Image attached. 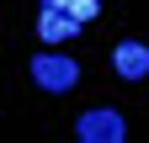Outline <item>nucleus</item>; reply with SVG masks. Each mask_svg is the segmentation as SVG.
<instances>
[{
  "label": "nucleus",
  "instance_id": "obj_1",
  "mask_svg": "<svg viewBox=\"0 0 149 143\" xmlns=\"http://www.w3.org/2000/svg\"><path fill=\"white\" fill-rule=\"evenodd\" d=\"M32 80L43 85V90H74V80H80V64L69 58V53H32Z\"/></svg>",
  "mask_w": 149,
  "mask_h": 143
},
{
  "label": "nucleus",
  "instance_id": "obj_2",
  "mask_svg": "<svg viewBox=\"0 0 149 143\" xmlns=\"http://www.w3.org/2000/svg\"><path fill=\"white\" fill-rule=\"evenodd\" d=\"M74 133H80L85 143H123V117L107 111V106H96V111H85L80 122H74Z\"/></svg>",
  "mask_w": 149,
  "mask_h": 143
},
{
  "label": "nucleus",
  "instance_id": "obj_3",
  "mask_svg": "<svg viewBox=\"0 0 149 143\" xmlns=\"http://www.w3.org/2000/svg\"><path fill=\"white\" fill-rule=\"evenodd\" d=\"M80 27H85V21H80L69 6H43V16H37V37H43V43H69Z\"/></svg>",
  "mask_w": 149,
  "mask_h": 143
},
{
  "label": "nucleus",
  "instance_id": "obj_4",
  "mask_svg": "<svg viewBox=\"0 0 149 143\" xmlns=\"http://www.w3.org/2000/svg\"><path fill=\"white\" fill-rule=\"evenodd\" d=\"M112 69H117L123 80H144L149 74V48L144 43H117L112 48Z\"/></svg>",
  "mask_w": 149,
  "mask_h": 143
},
{
  "label": "nucleus",
  "instance_id": "obj_5",
  "mask_svg": "<svg viewBox=\"0 0 149 143\" xmlns=\"http://www.w3.org/2000/svg\"><path fill=\"white\" fill-rule=\"evenodd\" d=\"M69 11L80 16V21H96V11H101V0H69Z\"/></svg>",
  "mask_w": 149,
  "mask_h": 143
},
{
  "label": "nucleus",
  "instance_id": "obj_6",
  "mask_svg": "<svg viewBox=\"0 0 149 143\" xmlns=\"http://www.w3.org/2000/svg\"><path fill=\"white\" fill-rule=\"evenodd\" d=\"M43 6H69V0H43Z\"/></svg>",
  "mask_w": 149,
  "mask_h": 143
}]
</instances>
